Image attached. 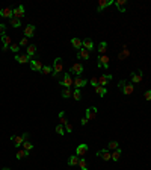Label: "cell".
Here are the masks:
<instances>
[{
  "label": "cell",
  "instance_id": "cell-28",
  "mask_svg": "<svg viewBox=\"0 0 151 170\" xmlns=\"http://www.w3.org/2000/svg\"><path fill=\"white\" fill-rule=\"evenodd\" d=\"M29 157V152L24 150V149H18L17 150V160H23V158H27Z\"/></svg>",
  "mask_w": 151,
  "mask_h": 170
},
{
  "label": "cell",
  "instance_id": "cell-27",
  "mask_svg": "<svg viewBox=\"0 0 151 170\" xmlns=\"http://www.w3.org/2000/svg\"><path fill=\"white\" fill-rule=\"evenodd\" d=\"M26 53H27V56H29V58L35 56V53H37V46H35V44H29V46H27V52H26Z\"/></svg>",
  "mask_w": 151,
  "mask_h": 170
},
{
  "label": "cell",
  "instance_id": "cell-17",
  "mask_svg": "<svg viewBox=\"0 0 151 170\" xmlns=\"http://www.w3.org/2000/svg\"><path fill=\"white\" fill-rule=\"evenodd\" d=\"M33 34H35V26H33V24H27V26L24 28V37H26V38H32Z\"/></svg>",
  "mask_w": 151,
  "mask_h": 170
},
{
  "label": "cell",
  "instance_id": "cell-8",
  "mask_svg": "<svg viewBox=\"0 0 151 170\" xmlns=\"http://www.w3.org/2000/svg\"><path fill=\"white\" fill-rule=\"evenodd\" d=\"M142 79H144L142 70H138V72L132 73V84H139V82H142Z\"/></svg>",
  "mask_w": 151,
  "mask_h": 170
},
{
  "label": "cell",
  "instance_id": "cell-16",
  "mask_svg": "<svg viewBox=\"0 0 151 170\" xmlns=\"http://www.w3.org/2000/svg\"><path fill=\"white\" fill-rule=\"evenodd\" d=\"M2 40H3V52H6V50H9V47H11V44H12V38L11 37H8V35H3V37H0Z\"/></svg>",
  "mask_w": 151,
  "mask_h": 170
},
{
  "label": "cell",
  "instance_id": "cell-35",
  "mask_svg": "<svg viewBox=\"0 0 151 170\" xmlns=\"http://www.w3.org/2000/svg\"><path fill=\"white\" fill-rule=\"evenodd\" d=\"M73 99H74L76 102L82 100V93H80V90H79V88H76L74 91H73Z\"/></svg>",
  "mask_w": 151,
  "mask_h": 170
},
{
  "label": "cell",
  "instance_id": "cell-7",
  "mask_svg": "<svg viewBox=\"0 0 151 170\" xmlns=\"http://www.w3.org/2000/svg\"><path fill=\"white\" fill-rule=\"evenodd\" d=\"M97 157H100L103 161H111V150L106 147V149H100L97 150Z\"/></svg>",
  "mask_w": 151,
  "mask_h": 170
},
{
  "label": "cell",
  "instance_id": "cell-41",
  "mask_svg": "<svg viewBox=\"0 0 151 170\" xmlns=\"http://www.w3.org/2000/svg\"><path fill=\"white\" fill-rule=\"evenodd\" d=\"M89 84L92 85V87H97V85H98V78H95V76H94V78H91Z\"/></svg>",
  "mask_w": 151,
  "mask_h": 170
},
{
  "label": "cell",
  "instance_id": "cell-11",
  "mask_svg": "<svg viewBox=\"0 0 151 170\" xmlns=\"http://www.w3.org/2000/svg\"><path fill=\"white\" fill-rule=\"evenodd\" d=\"M24 15H26V12H24V6H23V5H20V6H17V8L14 9V17H15V18L21 20Z\"/></svg>",
  "mask_w": 151,
  "mask_h": 170
},
{
  "label": "cell",
  "instance_id": "cell-33",
  "mask_svg": "<svg viewBox=\"0 0 151 170\" xmlns=\"http://www.w3.org/2000/svg\"><path fill=\"white\" fill-rule=\"evenodd\" d=\"M77 166L82 170H88V163H86L85 158H79V164H77Z\"/></svg>",
  "mask_w": 151,
  "mask_h": 170
},
{
  "label": "cell",
  "instance_id": "cell-6",
  "mask_svg": "<svg viewBox=\"0 0 151 170\" xmlns=\"http://www.w3.org/2000/svg\"><path fill=\"white\" fill-rule=\"evenodd\" d=\"M88 150H89L88 144H86V143H82V144H79V146H77V149H76V155L82 158V157H85V155L88 153Z\"/></svg>",
  "mask_w": 151,
  "mask_h": 170
},
{
  "label": "cell",
  "instance_id": "cell-22",
  "mask_svg": "<svg viewBox=\"0 0 151 170\" xmlns=\"http://www.w3.org/2000/svg\"><path fill=\"white\" fill-rule=\"evenodd\" d=\"M82 47H83V49H86L88 52H91V50H94V42H92V40L86 38V40H83V41H82Z\"/></svg>",
  "mask_w": 151,
  "mask_h": 170
},
{
  "label": "cell",
  "instance_id": "cell-3",
  "mask_svg": "<svg viewBox=\"0 0 151 170\" xmlns=\"http://www.w3.org/2000/svg\"><path fill=\"white\" fill-rule=\"evenodd\" d=\"M109 61H111V58L107 55H101V56L98 55V64H97L98 68H106L107 70L109 68Z\"/></svg>",
  "mask_w": 151,
  "mask_h": 170
},
{
  "label": "cell",
  "instance_id": "cell-34",
  "mask_svg": "<svg viewBox=\"0 0 151 170\" xmlns=\"http://www.w3.org/2000/svg\"><path fill=\"white\" fill-rule=\"evenodd\" d=\"M71 96H73L71 88H64V90H62V97H64V99H68V97H71Z\"/></svg>",
  "mask_w": 151,
  "mask_h": 170
},
{
  "label": "cell",
  "instance_id": "cell-23",
  "mask_svg": "<svg viewBox=\"0 0 151 170\" xmlns=\"http://www.w3.org/2000/svg\"><path fill=\"white\" fill-rule=\"evenodd\" d=\"M15 61H18L20 64H26V62H29L30 61V58L27 56V53H24V55H15Z\"/></svg>",
  "mask_w": 151,
  "mask_h": 170
},
{
  "label": "cell",
  "instance_id": "cell-26",
  "mask_svg": "<svg viewBox=\"0 0 151 170\" xmlns=\"http://www.w3.org/2000/svg\"><path fill=\"white\" fill-rule=\"evenodd\" d=\"M97 50H98L100 56H101V55H106V50H107V42L101 41L100 44H98V49H97Z\"/></svg>",
  "mask_w": 151,
  "mask_h": 170
},
{
  "label": "cell",
  "instance_id": "cell-43",
  "mask_svg": "<svg viewBox=\"0 0 151 170\" xmlns=\"http://www.w3.org/2000/svg\"><path fill=\"white\" fill-rule=\"evenodd\" d=\"M144 99H145L147 102H150V100H151V90L145 91V94H144Z\"/></svg>",
  "mask_w": 151,
  "mask_h": 170
},
{
  "label": "cell",
  "instance_id": "cell-32",
  "mask_svg": "<svg viewBox=\"0 0 151 170\" xmlns=\"http://www.w3.org/2000/svg\"><path fill=\"white\" fill-rule=\"evenodd\" d=\"M21 147H23L24 150H27V152H30V150L33 149V144H32V143H30L29 140H26V141H24V143L21 144Z\"/></svg>",
  "mask_w": 151,
  "mask_h": 170
},
{
  "label": "cell",
  "instance_id": "cell-10",
  "mask_svg": "<svg viewBox=\"0 0 151 170\" xmlns=\"http://www.w3.org/2000/svg\"><path fill=\"white\" fill-rule=\"evenodd\" d=\"M42 67H44L42 61H39V59H32V61H30V68H32L33 72H41Z\"/></svg>",
  "mask_w": 151,
  "mask_h": 170
},
{
  "label": "cell",
  "instance_id": "cell-37",
  "mask_svg": "<svg viewBox=\"0 0 151 170\" xmlns=\"http://www.w3.org/2000/svg\"><path fill=\"white\" fill-rule=\"evenodd\" d=\"M118 147H119L118 141H109V144H107V149H109V150H115V149H118Z\"/></svg>",
  "mask_w": 151,
  "mask_h": 170
},
{
  "label": "cell",
  "instance_id": "cell-25",
  "mask_svg": "<svg viewBox=\"0 0 151 170\" xmlns=\"http://www.w3.org/2000/svg\"><path fill=\"white\" fill-rule=\"evenodd\" d=\"M128 55H130V50L127 49V46H124V47H122V52L118 55V59H119V61H122V59L128 58Z\"/></svg>",
  "mask_w": 151,
  "mask_h": 170
},
{
  "label": "cell",
  "instance_id": "cell-38",
  "mask_svg": "<svg viewBox=\"0 0 151 170\" xmlns=\"http://www.w3.org/2000/svg\"><path fill=\"white\" fill-rule=\"evenodd\" d=\"M9 49H11V50H12V52H14V53H15V55H17V53H18V52H20V44H15V42H12V44H11V47H9Z\"/></svg>",
  "mask_w": 151,
  "mask_h": 170
},
{
  "label": "cell",
  "instance_id": "cell-1",
  "mask_svg": "<svg viewBox=\"0 0 151 170\" xmlns=\"http://www.w3.org/2000/svg\"><path fill=\"white\" fill-rule=\"evenodd\" d=\"M62 72H64V61H62V58H56L54 62H53V76L56 78Z\"/></svg>",
  "mask_w": 151,
  "mask_h": 170
},
{
  "label": "cell",
  "instance_id": "cell-29",
  "mask_svg": "<svg viewBox=\"0 0 151 170\" xmlns=\"http://www.w3.org/2000/svg\"><path fill=\"white\" fill-rule=\"evenodd\" d=\"M79 158L80 157H77V155H71L68 158V166H77L79 164Z\"/></svg>",
  "mask_w": 151,
  "mask_h": 170
},
{
  "label": "cell",
  "instance_id": "cell-30",
  "mask_svg": "<svg viewBox=\"0 0 151 170\" xmlns=\"http://www.w3.org/2000/svg\"><path fill=\"white\" fill-rule=\"evenodd\" d=\"M71 44H73V47L77 49V50H80V49H82V40H80V38H77V37L71 40Z\"/></svg>",
  "mask_w": 151,
  "mask_h": 170
},
{
  "label": "cell",
  "instance_id": "cell-36",
  "mask_svg": "<svg viewBox=\"0 0 151 170\" xmlns=\"http://www.w3.org/2000/svg\"><path fill=\"white\" fill-rule=\"evenodd\" d=\"M41 73H42V75L53 73V67H51V65H44V67H42V70H41Z\"/></svg>",
  "mask_w": 151,
  "mask_h": 170
},
{
  "label": "cell",
  "instance_id": "cell-46",
  "mask_svg": "<svg viewBox=\"0 0 151 170\" xmlns=\"http://www.w3.org/2000/svg\"><path fill=\"white\" fill-rule=\"evenodd\" d=\"M88 122H89V120H88V119H86V117H83V119H82V120H80V125H82V126H85V125H86V123H88Z\"/></svg>",
  "mask_w": 151,
  "mask_h": 170
},
{
  "label": "cell",
  "instance_id": "cell-45",
  "mask_svg": "<svg viewBox=\"0 0 151 170\" xmlns=\"http://www.w3.org/2000/svg\"><path fill=\"white\" fill-rule=\"evenodd\" d=\"M5 32H6V26H5V24H0V37H3Z\"/></svg>",
  "mask_w": 151,
  "mask_h": 170
},
{
  "label": "cell",
  "instance_id": "cell-31",
  "mask_svg": "<svg viewBox=\"0 0 151 170\" xmlns=\"http://www.w3.org/2000/svg\"><path fill=\"white\" fill-rule=\"evenodd\" d=\"M9 24H11V26H12V28L15 29V28H20V26H21V21H20L18 18L12 17V18H11V21H9Z\"/></svg>",
  "mask_w": 151,
  "mask_h": 170
},
{
  "label": "cell",
  "instance_id": "cell-9",
  "mask_svg": "<svg viewBox=\"0 0 151 170\" xmlns=\"http://www.w3.org/2000/svg\"><path fill=\"white\" fill-rule=\"evenodd\" d=\"M121 91H122L125 96H130V94L135 91V84H132V82H125V84L122 85Z\"/></svg>",
  "mask_w": 151,
  "mask_h": 170
},
{
  "label": "cell",
  "instance_id": "cell-39",
  "mask_svg": "<svg viewBox=\"0 0 151 170\" xmlns=\"http://www.w3.org/2000/svg\"><path fill=\"white\" fill-rule=\"evenodd\" d=\"M59 122H61V125H65V123L68 122V120L65 119V113H64V111L59 113Z\"/></svg>",
  "mask_w": 151,
  "mask_h": 170
},
{
  "label": "cell",
  "instance_id": "cell-4",
  "mask_svg": "<svg viewBox=\"0 0 151 170\" xmlns=\"http://www.w3.org/2000/svg\"><path fill=\"white\" fill-rule=\"evenodd\" d=\"M70 73H71V75H76V76H80V75L83 73V64H82V62L73 64L71 68H70Z\"/></svg>",
  "mask_w": 151,
  "mask_h": 170
},
{
  "label": "cell",
  "instance_id": "cell-21",
  "mask_svg": "<svg viewBox=\"0 0 151 170\" xmlns=\"http://www.w3.org/2000/svg\"><path fill=\"white\" fill-rule=\"evenodd\" d=\"M94 91L100 96V97H104L106 94H107V88L106 87H101V85H97V87H94Z\"/></svg>",
  "mask_w": 151,
  "mask_h": 170
},
{
  "label": "cell",
  "instance_id": "cell-5",
  "mask_svg": "<svg viewBox=\"0 0 151 170\" xmlns=\"http://www.w3.org/2000/svg\"><path fill=\"white\" fill-rule=\"evenodd\" d=\"M61 85H64V88H71L73 87V75L71 73H65L64 79L61 81Z\"/></svg>",
  "mask_w": 151,
  "mask_h": 170
},
{
  "label": "cell",
  "instance_id": "cell-20",
  "mask_svg": "<svg viewBox=\"0 0 151 170\" xmlns=\"http://www.w3.org/2000/svg\"><path fill=\"white\" fill-rule=\"evenodd\" d=\"M121 155H122V150H121V149L118 147V149H115V150H112V152H111V160L116 163V161H119Z\"/></svg>",
  "mask_w": 151,
  "mask_h": 170
},
{
  "label": "cell",
  "instance_id": "cell-47",
  "mask_svg": "<svg viewBox=\"0 0 151 170\" xmlns=\"http://www.w3.org/2000/svg\"><path fill=\"white\" fill-rule=\"evenodd\" d=\"M3 170H11V169H9V167H5V169H3Z\"/></svg>",
  "mask_w": 151,
  "mask_h": 170
},
{
  "label": "cell",
  "instance_id": "cell-18",
  "mask_svg": "<svg viewBox=\"0 0 151 170\" xmlns=\"http://www.w3.org/2000/svg\"><path fill=\"white\" fill-rule=\"evenodd\" d=\"M109 81H112V75H101V76L98 78V85L106 87Z\"/></svg>",
  "mask_w": 151,
  "mask_h": 170
},
{
  "label": "cell",
  "instance_id": "cell-24",
  "mask_svg": "<svg viewBox=\"0 0 151 170\" xmlns=\"http://www.w3.org/2000/svg\"><path fill=\"white\" fill-rule=\"evenodd\" d=\"M113 3L116 5V8H118L119 12H125V3H127V0H116Z\"/></svg>",
  "mask_w": 151,
  "mask_h": 170
},
{
  "label": "cell",
  "instance_id": "cell-12",
  "mask_svg": "<svg viewBox=\"0 0 151 170\" xmlns=\"http://www.w3.org/2000/svg\"><path fill=\"white\" fill-rule=\"evenodd\" d=\"M97 114H98V109H97L95 106H91V108L86 109V119H88V120H94V119L97 117Z\"/></svg>",
  "mask_w": 151,
  "mask_h": 170
},
{
  "label": "cell",
  "instance_id": "cell-13",
  "mask_svg": "<svg viewBox=\"0 0 151 170\" xmlns=\"http://www.w3.org/2000/svg\"><path fill=\"white\" fill-rule=\"evenodd\" d=\"M88 84V81L86 79H83V78H80V76H76L74 79H73V85H74L76 88H82V87H85V85Z\"/></svg>",
  "mask_w": 151,
  "mask_h": 170
},
{
  "label": "cell",
  "instance_id": "cell-42",
  "mask_svg": "<svg viewBox=\"0 0 151 170\" xmlns=\"http://www.w3.org/2000/svg\"><path fill=\"white\" fill-rule=\"evenodd\" d=\"M64 126H65V131H67V132H73V125H71L70 122H67Z\"/></svg>",
  "mask_w": 151,
  "mask_h": 170
},
{
  "label": "cell",
  "instance_id": "cell-14",
  "mask_svg": "<svg viewBox=\"0 0 151 170\" xmlns=\"http://www.w3.org/2000/svg\"><path fill=\"white\" fill-rule=\"evenodd\" d=\"M0 15H2L3 18H9V20H11V18L14 17V9H12V8H5V9L0 11Z\"/></svg>",
  "mask_w": 151,
  "mask_h": 170
},
{
  "label": "cell",
  "instance_id": "cell-40",
  "mask_svg": "<svg viewBox=\"0 0 151 170\" xmlns=\"http://www.w3.org/2000/svg\"><path fill=\"white\" fill-rule=\"evenodd\" d=\"M56 132H58V134H59V135H64V134H65V132H67V131H65V129H64V125H61V123H59V125H58V126H56Z\"/></svg>",
  "mask_w": 151,
  "mask_h": 170
},
{
  "label": "cell",
  "instance_id": "cell-19",
  "mask_svg": "<svg viewBox=\"0 0 151 170\" xmlns=\"http://www.w3.org/2000/svg\"><path fill=\"white\" fill-rule=\"evenodd\" d=\"M89 56H91V53L86 50V49H80V50H77V58L79 59H89Z\"/></svg>",
  "mask_w": 151,
  "mask_h": 170
},
{
  "label": "cell",
  "instance_id": "cell-44",
  "mask_svg": "<svg viewBox=\"0 0 151 170\" xmlns=\"http://www.w3.org/2000/svg\"><path fill=\"white\" fill-rule=\"evenodd\" d=\"M27 46V38L24 37V38H21V41H20V47H26Z\"/></svg>",
  "mask_w": 151,
  "mask_h": 170
},
{
  "label": "cell",
  "instance_id": "cell-2",
  "mask_svg": "<svg viewBox=\"0 0 151 170\" xmlns=\"http://www.w3.org/2000/svg\"><path fill=\"white\" fill-rule=\"evenodd\" d=\"M29 132H24V134H21V135H14V137H11V140L15 143V147H21V144L26 141V140H29Z\"/></svg>",
  "mask_w": 151,
  "mask_h": 170
},
{
  "label": "cell",
  "instance_id": "cell-15",
  "mask_svg": "<svg viewBox=\"0 0 151 170\" xmlns=\"http://www.w3.org/2000/svg\"><path fill=\"white\" fill-rule=\"evenodd\" d=\"M112 3H113L112 0H100V2H98V6H97V12H103V9L107 8V6H111Z\"/></svg>",
  "mask_w": 151,
  "mask_h": 170
}]
</instances>
